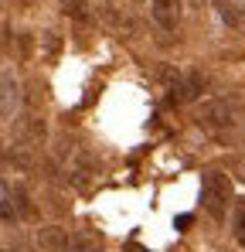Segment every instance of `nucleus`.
I'll list each match as a JSON object with an SVG mask.
<instances>
[{
	"label": "nucleus",
	"mask_w": 245,
	"mask_h": 252,
	"mask_svg": "<svg viewBox=\"0 0 245 252\" xmlns=\"http://www.w3.org/2000/svg\"><path fill=\"white\" fill-rule=\"evenodd\" d=\"M38 41H41V58H44V62H58V55H61V38H58L55 31H44Z\"/></svg>",
	"instance_id": "nucleus-11"
},
{
	"label": "nucleus",
	"mask_w": 245,
	"mask_h": 252,
	"mask_svg": "<svg viewBox=\"0 0 245 252\" xmlns=\"http://www.w3.org/2000/svg\"><path fill=\"white\" fill-rule=\"evenodd\" d=\"M0 221H7V225L21 221V218H17V208H14V201H10L7 191H0Z\"/></svg>",
	"instance_id": "nucleus-12"
},
{
	"label": "nucleus",
	"mask_w": 245,
	"mask_h": 252,
	"mask_svg": "<svg viewBox=\"0 0 245 252\" xmlns=\"http://www.w3.org/2000/svg\"><path fill=\"white\" fill-rule=\"evenodd\" d=\"M126 252H147V249H143V246H136V242H129V246H126Z\"/></svg>",
	"instance_id": "nucleus-16"
},
{
	"label": "nucleus",
	"mask_w": 245,
	"mask_h": 252,
	"mask_svg": "<svg viewBox=\"0 0 245 252\" xmlns=\"http://www.w3.org/2000/svg\"><path fill=\"white\" fill-rule=\"evenodd\" d=\"M0 157H3V150H0Z\"/></svg>",
	"instance_id": "nucleus-17"
},
{
	"label": "nucleus",
	"mask_w": 245,
	"mask_h": 252,
	"mask_svg": "<svg viewBox=\"0 0 245 252\" xmlns=\"http://www.w3.org/2000/svg\"><path fill=\"white\" fill-rule=\"evenodd\" d=\"M21 106V82L14 72H0V120H10Z\"/></svg>",
	"instance_id": "nucleus-3"
},
{
	"label": "nucleus",
	"mask_w": 245,
	"mask_h": 252,
	"mask_svg": "<svg viewBox=\"0 0 245 252\" xmlns=\"http://www.w3.org/2000/svg\"><path fill=\"white\" fill-rule=\"evenodd\" d=\"M201 201L211 218H221L228 211V201H232V181L221 174V170H208L201 184Z\"/></svg>",
	"instance_id": "nucleus-1"
},
{
	"label": "nucleus",
	"mask_w": 245,
	"mask_h": 252,
	"mask_svg": "<svg viewBox=\"0 0 245 252\" xmlns=\"http://www.w3.org/2000/svg\"><path fill=\"white\" fill-rule=\"evenodd\" d=\"M68 252H102V242H99L95 232L82 228L75 235H68Z\"/></svg>",
	"instance_id": "nucleus-9"
},
{
	"label": "nucleus",
	"mask_w": 245,
	"mask_h": 252,
	"mask_svg": "<svg viewBox=\"0 0 245 252\" xmlns=\"http://www.w3.org/2000/svg\"><path fill=\"white\" fill-rule=\"evenodd\" d=\"M65 7H68V17H75V21H85L89 17V3L85 0H68Z\"/></svg>",
	"instance_id": "nucleus-14"
},
{
	"label": "nucleus",
	"mask_w": 245,
	"mask_h": 252,
	"mask_svg": "<svg viewBox=\"0 0 245 252\" xmlns=\"http://www.w3.org/2000/svg\"><path fill=\"white\" fill-rule=\"evenodd\" d=\"M204 85H208V79H204L201 72H191V75H184V79L177 82L174 95H177V99H198L204 92Z\"/></svg>",
	"instance_id": "nucleus-7"
},
{
	"label": "nucleus",
	"mask_w": 245,
	"mask_h": 252,
	"mask_svg": "<svg viewBox=\"0 0 245 252\" xmlns=\"http://www.w3.org/2000/svg\"><path fill=\"white\" fill-rule=\"evenodd\" d=\"M232 225H235V235L245 242V198L235 201V211H232Z\"/></svg>",
	"instance_id": "nucleus-13"
},
{
	"label": "nucleus",
	"mask_w": 245,
	"mask_h": 252,
	"mask_svg": "<svg viewBox=\"0 0 245 252\" xmlns=\"http://www.w3.org/2000/svg\"><path fill=\"white\" fill-rule=\"evenodd\" d=\"M7 194H10V201H14V208H17V218H34V205H31V194L21 188V184H7L3 188Z\"/></svg>",
	"instance_id": "nucleus-10"
},
{
	"label": "nucleus",
	"mask_w": 245,
	"mask_h": 252,
	"mask_svg": "<svg viewBox=\"0 0 245 252\" xmlns=\"http://www.w3.org/2000/svg\"><path fill=\"white\" fill-rule=\"evenodd\" d=\"M92 177H95V160L85 157V154H79V160H75V167H72V184H75L79 191H85V188L92 184Z\"/></svg>",
	"instance_id": "nucleus-8"
},
{
	"label": "nucleus",
	"mask_w": 245,
	"mask_h": 252,
	"mask_svg": "<svg viewBox=\"0 0 245 252\" xmlns=\"http://www.w3.org/2000/svg\"><path fill=\"white\" fill-rule=\"evenodd\" d=\"M198 123L208 129H228L235 123V109L228 99H204L198 106Z\"/></svg>",
	"instance_id": "nucleus-2"
},
{
	"label": "nucleus",
	"mask_w": 245,
	"mask_h": 252,
	"mask_svg": "<svg viewBox=\"0 0 245 252\" xmlns=\"http://www.w3.org/2000/svg\"><path fill=\"white\" fill-rule=\"evenodd\" d=\"M17 51H21V58L31 51V34H21V38H17Z\"/></svg>",
	"instance_id": "nucleus-15"
},
{
	"label": "nucleus",
	"mask_w": 245,
	"mask_h": 252,
	"mask_svg": "<svg viewBox=\"0 0 245 252\" xmlns=\"http://www.w3.org/2000/svg\"><path fill=\"white\" fill-rule=\"evenodd\" d=\"M150 14H153V21L160 28L170 31L181 21V0H150Z\"/></svg>",
	"instance_id": "nucleus-6"
},
{
	"label": "nucleus",
	"mask_w": 245,
	"mask_h": 252,
	"mask_svg": "<svg viewBox=\"0 0 245 252\" xmlns=\"http://www.w3.org/2000/svg\"><path fill=\"white\" fill-rule=\"evenodd\" d=\"M38 246L44 252H68V232L61 225H41L38 228Z\"/></svg>",
	"instance_id": "nucleus-4"
},
{
	"label": "nucleus",
	"mask_w": 245,
	"mask_h": 252,
	"mask_svg": "<svg viewBox=\"0 0 245 252\" xmlns=\"http://www.w3.org/2000/svg\"><path fill=\"white\" fill-rule=\"evenodd\" d=\"M17 136H21V143L24 147H44V140H48V123L41 120V116H28L21 129H17Z\"/></svg>",
	"instance_id": "nucleus-5"
}]
</instances>
